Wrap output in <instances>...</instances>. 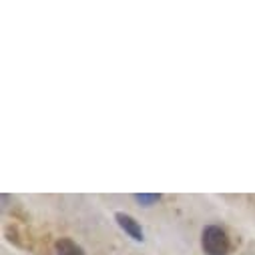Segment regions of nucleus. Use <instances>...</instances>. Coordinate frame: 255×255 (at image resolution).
Masks as SVG:
<instances>
[{
    "instance_id": "nucleus-2",
    "label": "nucleus",
    "mask_w": 255,
    "mask_h": 255,
    "mask_svg": "<svg viewBox=\"0 0 255 255\" xmlns=\"http://www.w3.org/2000/svg\"><path fill=\"white\" fill-rule=\"evenodd\" d=\"M115 221H117V225L129 235L133 241H143L145 239V233H143V227H141V223L133 217V215H129V213H125V211H117L115 213Z\"/></svg>"
},
{
    "instance_id": "nucleus-4",
    "label": "nucleus",
    "mask_w": 255,
    "mask_h": 255,
    "mask_svg": "<svg viewBox=\"0 0 255 255\" xmlns=\"http://www.w3.org/2000/svg\"><path fill=\"white\" fill-rule=\"evenodd\" d=\"M133 197H135V201H137L139 205H143V207H153V205H157V203L161 201V195H159V193H135Z\"/></svg>"
},
{
    "instance_id": "nucleus-3",
    "label": "nucleus",
    "mask_w": 255,
    "mask_h": 255,
    "mask_svg": "<svg viewBox=\"0 0 255 255\" xmlns=\"http://www.w3.org/2000/svg\"><path fill=\"white\" fill-rule=\"evenodd\" d=\"M54 255H87V253L71 237H58L54 241Z\"/></svg>"
},
{
    "instance_id": "nucleus-1",
    "label": "nucleus",
    "mask_w": 255,
    "mask_h": 255,
    "mask_svg": "<svg viewBox=\"0 0 255 255\" xmlns=\"http://www.w3.org/2000/svg\"><path fill=\"white\" fill-rule=\"evenodd\" d=\"M201 247L205 255H229L231 237L219 225H207L201 233Z\"/></svg>"
}]
</instances>
